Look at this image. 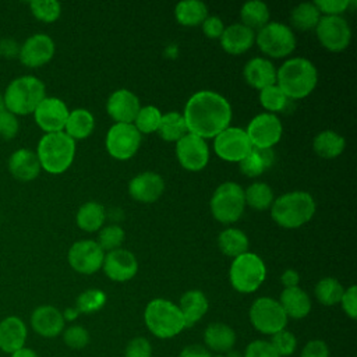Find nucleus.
Wrapping results in <instances>:
<instances>
[{
	"label": "nucleus",
	"mask_w": 357,
	"mask_h": 357,
	"mask_svg": "<svg viewBox=\"0 0 357 357\" xmlns=\"http://www.w3.org/2000/svg\"><path fill=\"white\" fill-rule=\"evenodd\" d=\"M29 8L35 18L43 22H54L61 14V6L56 0H33L29 1Z\"/></svg>",
	"instance_id": "nucleus-44"
},
{
	"label": "nucleus",
	"mask_w": 357,
	"mask_h": 357,
	"mask_svg": "<svg viewBox=\"0 0 357 357\" xmlns=\"http://www.w3.org/2000/svg\"><path fill=\"white\" fill-rule=\"evenodd\" d=\"M144 321L148 331L159 339L174 337L185 328L178 305L166 298L151 300L145 307Z\"/></svg>",
	"instance_id": "nucleus-5"
},
{
	"label": "nucleus",
	"mask_w": 357,
	"mask_h": 357,
	"mask_svg": "<svg viewBox=\"0 0 357 357\" xmlns=\"http://www.w3.org/2000/svg\"><path fill=\"white\" fill-rule=\"evenodd\" d=\"M178 357H212V354H211V351L205 346L194 343V344L185 346L180 351Z\"/></svg>",
	"instance_id": "nucleus-56"
},
{
	"label": "nucleus",
	"mask_w": 357,
	"mask_h": 357,
	"mask_svg": "<svg viewBox=\"0 0 357 357\" xmlns=\"http://www.w3.org/2000/svg\"><path fill=\"white\" fill-rule=\"evenodd\" d=\"M105 251L93 240H79L68 250L70 266L82 275H92L102 268Z\"/></svg>",
	"instance_id": "nucleus-15"
},
{
	"label": "nucleus",
	"mask_w": 357,
	"mask_h": 357,
	"mask_svg": "<svg viewBox=\"0 0 357 357\" xmlns=\"http://www.w3.org/2000/svg\"><path fill=\"white\" fill-rule=\"evenodd\" d=\"M10 173L20 181H31L38 177L40 163L38 155L29 149H18L8 159Z\"/></svg>",
	"instance_id": "nucleus-26"
},
{
	"label": "nucleus",
	"mask_w": 357,
	"mask_h": 357,
	"mask_svg": "<svg viewBox=\"0 0 357 357\" xmlns=\"http://www.w3.org/2000/svg\"><path fill=\"white\" fill-rule=\"evenodd\" d=\"M220 46L222 49L233 56L241 54L247 52L255 42V32L245 25L231 24L223 29L220 35Z\"/></svg>",
	"instance_id": "nucleus-24"
},
{
	"label": "nucleus",
	"mask_w": 357,
	"mask_h": 357,
	"mask_svg": "<svg viewBox=\"0 0 357 357\" xmlns=\"http://www.w3.org/2000/svg\"><path fill=\"white\" fill-rule=\"evenodd\" d=\"M244 199L245 204L250 205L252 209L265 211L271 208L273 202V192L272 188L266 183H252L251 185L244 190Z\"/></svg>",
	"instance_id": "nucleus-39"
},
{
	"label": "nucleus",
	"mask_w": 357,
	"mask_h": 357,
	"mask_svg": "<svg viewBox=\"0 0 357 357\" xmlns=\"http://www.w3.org/2000/svg\"><path fill=\"white\" fill-rule=\"evenodd\" d=\"M219 250L231 258H236L248 250V238L244 231L236 227H229L220 231L218 237Z\"/></svg>",
	"instance_id": "nucleus-34"
},
{
	"label": "nucleus",
	"mask_w": 357,
	"mask_h": 357,
	"mask_svg": "<svg viewBox=\"0 0 357 357\" xmlns=\"http://www.w3.org/2000/svg\"><path fill=\"white\" fill-rule=\"evenodd\" d=\"M102 268L109 279L114 282H127L135 276L138 262L131 251L117 248L105 254Z\"/></svg>",
	"instance_id": "nucleus-19"
},
{
	"label": "nucleus",
	"mask_w": 357,
	"mask_h": 357,
	"mask_svg": "<svg viewBox=\"0 0 357 357\" xmlns=\"http://www.w3.org/2000/svg\"><path fill=\"white\" fill-rule=\"evenodd\" d=\"M208 307V298L201 290L185 291L178 301V308L184 318L185 328L195 325L206 314Z\"/></svg>",
	"instance_id": "nucleus-29"
},
{
	"label": "nucleus",
	"mask_w": 357,
	"mask_h": 357,
	"mask_svg": "<svg viewBox=\"0 0 357 357\" xmlns=\"http://www.w3.org/2000/svg\"><path fill=\"white\" fill-rule=\"evenodd\" d=\"M318 71L315 66L304 57L286 60L276 70V85L289 99H303L317 86Z\"/></svg>",
	"instance_id": "nucleus-2"
},
{
	"label": "nucleus",
	"mask_w": 357,
	"mask_h": 357,
	"mask_svg": "<svg viewBox=\"0 0 357 357\" xmlns=\"http://www.w3.org/2000/svg\"><path fill=\"white\" fill-rule=\"evenodd\" d=\"M3 98L6 110L15 116L29 114L45 98V84L33 75H21L8 84Z\"/></svg>",
	"instance_id": "nucleus-6"
},
{
	"label": "nucleus",
	"mask_w": 357,
	"mask_h": 357,
	"mask_svg": "<svg viewBox=\"0 0 357 357\" xmlns=\"http://www.w3.org/2000/svg\"><path fill=\"white\" fill-rule=\"evenodd\" d=\"M141 145V132L134 124L116 123L106 135V149L109 155L117 160L132 158Z\"/></svg>",
	"instance_id": "nucleus-11"
},
{
	"label": "nucleus",
	"mask_w": 357,
	"mask_h": 357,
	"mask_svg": "<svg viewBox=\"0 0 357 357\" xmlns=\"http://www.w3.org/2000/svg\"><path fill=\"white\" fill-rule=\"evenodd\" d=\"M106 303V294L98 289H88L77 297L75 308L78 312L92 314L99 311Z\"/></svg>",
	"instance_id": "nucleus-43"
},
{
	"label": "nucleus",
	"mask_w": 357,
	"mask_h": 357,
	"mask_svg": "<svg viewBox=\"0 0 357 357\" xmlns=\"http://www.w3.org/2000/svg\"><path fill=\"white\" fill-rule=\"evenodd\" d=\"M251 149L245 130L238 127H227L213 139L215 153L226 162H241Z\"/></svg>",
	"instance_id": "nucleus-14"
},
{
	"label": "nucleus",
	"mask_w": 357,
	"mask_h": 357,
	"mask_svg": "<svg viewBox=\"0 0 357 357\" xmlns=\"http://www.w3.org/2000/svg\"><path fill=\"white\" fill-rule=\"evenodd\" d=\"M124 241V230L119 225H109L99 230L96 243L103 251H113L120 248Z\"/></svg>",
	"instance_id": "nucleus-45"
},
{
	"label": "nucleus",
	"mask_w": 357,
	"mask_h": 357,
	"mask_svg": "<svg viewBox=\"0 0 357 357\" xmlns=\"http://www.w3.org/2000/svg\"><path fill=\"white\" fill-rule=\"evenodd\" d=\"M176 156L185 170L199 172L208 165L209 148L204 138L187 132L176 142Z\"/></svg>",
	"instance_id": "nucleus-16"
},
{
	"label": "nucleus",
	"mask_w": 357,
	"mask_h": 357,
	"mask_svg": "<svg viewBox=\"0 0 357 357\" xmlns=\"http://www.w3.org/2000/svg\"><path fill=\"white\" fill-rule=\"evenodd\" d=\"M3 110H6V105H4V98H3V95L0 93V113H1Z\"/></svg>",
	"instance_id": "nucleus-61"
},
{
	"label": "nucleus",
	"mask_w": 357,
	"mask_h": 357,
	"mask_svg": "<svg viewBox=\"0 0 357 357\" xmlns=\"http://www.w3.org/2000/svg\"><path fill=\"white\" fill-rule=\"evenodd\" d=\"M139 99L134 92L128 89H117L114 91L106 103L107 114L116 121V123H127L132 124L137 113L139 112Z\"/></svg>",
	"instance_id": "nucleus-20"
},
{
	"label": "nucleus",
	"mask_w": 357,
	"mask_h": 357,
	"mask_svg": "<svg viewBox=\"0 0 357 357\" xmlns=\"http://www.w3.org/2000/svg\"><path fill=\"white\" fill-rule=\"evenodd\" d=\"M245 208L244 190L234 181L220 184L212 194L211 212L220 223L237 222Z\"/></svg>",
	"instance_id": "nucleus-8"
},
{
	"label": "nucleus",
	"mask_w": 357,
	"mask_h": 357,
	"mask_svg": "<svg viewBox=\"0 0 357 357\" xmlns=\"http://www.w3.org/2000/svg\"><path fill=\"white\" fill-rule=\"evenodd\" d=\"M340 305L349 318L351 319L357 318V286L356 284H351L343 291V296L340 298Z\"/></svg>",
	"instance_id": "nucleus-52"
},
{
	"label": "nucleus",
	"mask_w": 357,
	"mask_h": 357,
	"mask_svg": "<svg viewBox=\"0 0 357 357\" xmlns=\"http://www.w3.org/2000/svg\"><path fill=\"white\" fill-rule=\"evenodd\" d=\"M280 282L284 286V289H289V287H297L298 286V282H300V275L297 271L294 269H286L282 276H280Z\"/></svg>",
	"instance_id": "nucleus-57"
},
{
	"label": "nucleus",
	"mask_w": 357,
	"mask_h": 357,
	"mask_svg": "<svg viewBox=\"0 0 357 357\" xmlns=\"http://www.w3.org/2000/svg\"><path fill=\"white\" fill-rule=\"evenodd\" d=\"M282 123L276 114L261 113L257 114L247 126V137L252 148L272 149L282 138Z\"/></svg>",
	"instance_id": "nucleus-13"
},
{
	"label": "nucleus",
	"mask_w": 357,
	"mask_h": 357,
	"mask_svg": "<svg viewBox=\"0 0 357 357\" xmlns=\"http://www.w3.org/2000/svg\"><path fill=\"white\" fill-rule=\"evenodd\" d=\"M266 268L264 261L254 252H244L230 265V284L238 293H254L265 280Z\"/></svg>",
	"instance_id": "nucleus-7"
},
{
	"label": "nucleus",
	"mask_w": 357,
	"mask_h": 357,
	"mask_svg": "<svg viewBox=\"0 0 357 357\" xmlns=\"http://www.w3.org/2000/svg\"><path fill=\"white\" fill-rule=\"evenodd\" d=\"M344 138L332 130H324L318 132L312 139V148L315 153L324 159H335L344 151Z\"/></svg>",
	"instance_id": "nucleus-30"
},
{
	"label": "nucleus",
	"mask_w": 357,
	"mask_h": 357,
	"mask_svg": "<svg viewBox=\"0 0 357 357\" xmlns=\"http://www.w3.org/2000/svg\"><path fill=\"white\" fill-rule=\"evenodd\" d=\"M28 329L25 322L15 315L6 317L0 321V350L11 354L25 346Z\"/></svg>",
	"instance_id": "nucleus-23"
},
{
	"label": "nucleus",
	"mask_w": 357,
	"mask_h": 357,
	"mask_svg": "<svg viewBox=\"0 0 357 357\" xmlns=\"http://www.w3.org/2000/svg\"><path fill=\"white\" fill-rule=\"evenodd\" d=\"M20 54V45L11 38H4L0 40V56L6 59H14Z\"/></svg>",
	"instance_id": "nucleus-55"
},
{
	"label": "nucleus",
	"mask_w": 357,
	"mask_h": 357,
	"mask_svg": "<svg viewBox=\"0 0 357 357\" xmlns=\"http://www.w3.org/2000/svg\"><path fill=\"white\" fill-rule=\"evenodd\" d=\"M63 312L53 305H39L31 314V326L42 337H56L64 331Z\"/></svg>",
	"instance_id": "nucleus-22"
},
{
	"label": "nucleus",
	"mask_w": 357,
	"mask_h": 357,
	"mask_svg": "<svg viewBox=\"0 0 357 357\" xmlns=\"http://www.w3.org/2000/svg\"><path fill=\"white\" fill-rule=\"evenodd\" d=\"M243 357H279L269 340L257 339L247 344Z\"/></svg>",
	"instance_id": "nucleus-49"
},
{
	"label": "nucleus",
	"mask_w": 357,
	"mask_h": 357,
	"mask_svg": "<svg viewBox=\"0 0 357 357\" xmlns=\"http://www.w3.org/2000/svg\"><path fill=\"white\" fill-rule=\"evenodd\" d=\"M321 18V13L314 3H301L290 13L291 25L300 31L314 29Z\"/></svg>",
	"instance_id": "nucleus-38"
},
{
	"label": "nucleus",
	"mask_w": 357,
	"mask_h": 357,
	"mask_svg": "<svg viewBox=\"0 0 357 357\" xmlns=\"http://www.w3.org/2000/svg\"><path fill=\"white\" fill-rule=\"evenodd\" d=\"M259 102L268 113H278L284 110V107L289 103V98L282 92V89L275 84L271 86H266L259 91Z\"/></svg>",
	"instance_id": "nucleus-41"
},
{
	"label": "nucleus",
	"mask_w": 357,
	"mask_h": 357,
	"mask_svg": "<svg viewBox=\"0 0 357 357\" xmlns=\"http://www.w3.org/2000/svg\"><path fill=\"white\" fill-rule=\"evenodd\" d=\"M279 304L287 318L303 319L311 311V298L301 287H289L280 293Z\"/></svg>",
	"instance_id": "nucleus-27"
},
{
	"label": "nucleus",
	"mask_w": 357,
	"mask_h": 357,
	"mask_svg": "<svg viewBox=\"0 0 357 357\" xmlns=\"http://www.w3.org/2000/svg\"><path fill=\"white\" fill-rule=\"evenodd\" d=\"M78 310L74 307V308H67L64 312H63V317H64V321L67 319V321H73V319H75L77 317H78Z\"/></svg>",
	"instance_id": "nucleus-59"
},
{
	"label": "nucleus",
	"mask_w": 357,
	"mask_h": 357,
	"mask_svg": "<svg viewBox=\"0 0 357 357\" xmlns=\"http://www.w3.org/2000/svg\"><path fill=\"white\" fill-rule=\"evenodd\" d=\"M241 24L250 29H261L268 24L269 8L264 1L251 0L243 4L240 10Z\"/></svg>",
	"instance_id": "nucleus-36"
},
{
	"label": "nucleus",
	"mask_w": 357,
	"mask_h": 357,
	"mask_svg": "<svg viewBox=\"0 0 357 357\" xmlns=\"http://www.w3.org/2000/svg\"><path fill=\"white\" fill-rule=\"evenodd\" d=\"M350 0H317L314 1L318 11L324 15H340L351 4Z\"/></svg>",
	"instance_id": "nucleus-50"
},
{
	"label": "nucleus",
	"mask_w": 357,
	"mask_h": 357,
	"mask_svg": "<svg viewBox=\"0 0 357 357\" xmlns=\"http://www.w3.org/2000/svg\"><path fill=\"white\" fill-rule=\"evenodd\" d=\"M36 155L42 169L52 174H60L74 160L75 141L64 131L45 134L38 144Z\"/></svg>",
	"instance_id": "nucleus-4"
},
{
	"label": "nucleus",
	"mask_w": 357,
	"mask_h": 357,
	"mask_svg": "<svg viewBox=\"0 0 357 357\" xmlns=\"http://www.w3.org/2000/svg\"><path fill=\"white\" fill-rule=\"evenodd\" d=\"M124 357H152V344L146 337L137 336L127 343Z\"/></svg>",
	"instance_id": "nucleus-48"
},
{
	"label": "nucleus",
	"mask_w": 357,
	"mask_h": 357,
	"mask_svg": "<svg viewBox=\"0 0 357 357\" xmlns=\"http://www.w3.org/2000/svg\"><path fill=\"white\" fill-rule=\"evenodd\" d=\"M10 357H39V356H38V353L33 349L24 346L21 349H18L17 351L11 353Z\"/></svg>",
	"instance_id": "nucleus-58"
},
{
	"label": "nucleus",
	"mask_w": 357,
	"mask_h": 357,
	"mask_svg": "<svg viewBox=\"0 0 357 357\" xmlns=\"http://www.w3.org/2000/svg\"><path fill=\"white\" fill-rule=\"evenodd\" d=\"M204 342L209 351L212 350L218 354H225L233 350L236 343V332L227 324L212 322L205 328Z\"/></svg>",
	"instance_id": "nucleus-28"
},
{
	"label": "nucleus",
	"mask_w": 357,
	"mask_h": 357,
	"mask_svg": "<svg viewBox=\"0 0 357 357\" xmlns=\"http://www.w3.org/2000/svg\"><path fill=\"white\" fill-rule=\"evenodd\" d=\"M77 225L84 231H98L105 223L106 212L103 205L95 201H88L77 212Z\"/></svg>",
	"instance_id": "nucleus-33"
},
{
	"label": "nucleus",
	"mask_w": 357,
	"mask_h": 357,
	"mask_svg": "<svg viewBox=\"0 0 357 357\" xmlns=\"http://www.w3.org/2000/svg\"><path fill=\"white\" fill-rule=\"evenodd\" d=\"M68 113L70 110L67 109V105L61 99L53 96H45L33 110L36 124L46 131V134L63 131Z\"/></svg>",
	"instance_id": "nucleus-17"
},
{
	"label": "nucleus",
	"mask_w": 357,
	"mask_h": 357,
	"mask_svg": "<svg viewBox=\"0 0 357 357\" xmlns=\"http://www.w3.org/2000/svg\"><path fill=\"white\" fill-rule=\"evenodd\" d=\"M165 181L162 176L153 172H144L132 177L128 183V194L134 201L151 204L163 194Z\"/></svg>",
	"instance_id": "nucleus-21"
},
{
	"label": "nucleus",
	"mask_w": 357,
	"mask_h": 357,
	"mask_svg": "<svg viewBox=\"0 0 357 357\" xmlns=\"http://www.w3.org/2000/svg\"><path fill=\"white\" fill-rule=\"evenodd\" d=\"M272 162H273L272 149L252 148L251 152L241 162H238V165L243 174L248 177H257V176H261L268 167H271Z\"/></svg>",
	"instance_id": "nucleus-35"
},
{
	"label": "nucleus",
	"mask_w": 357,
	"mask_h": 357,
	"mask_svg": "<svg viewBox=\"0 0 357 357\" xmlns=\"http://www.w3.org/2000/svg\"><path fill=\"white\" fill-rule=\"evenodd\" d=\"M315 32L319 43L329 52L344 50L351 39V29L342 15H322Z\"/></svg>",
	"instance_id": "nucleus-12"
},
{
	"label": "nucleus",
	"mask_w": 357,
	"mask_h": 357,
	"mask_svg": "<svg viewBox=\"0 0 357 357\" xmlns=\"http://www.w3.org/2000/svg\"><path fill=\"white\" fill-rule=\"evenodd\" d=\"M243 75L250 86L259 91L276 84V68L272 61L264 57L251 59L244 66Z\"/></svg>",
	"instance_id": "nucleus-25"
},
{
	"label": "nucleus",
	"mask_w": 357,
	"mask_h": 357,
	"mask_svg": "<svg viewBox=\"0 0 357 357\" xmlns=\"http://www.w3.org/2000/svg\"><path fill=\"white\" fill-rule=\"evenodd\" d=\"M212 357H225V354H216V356H212Z\"/></svg>",
	"instance_id": "nucleus-62"
},
{
	"label": "nucleus",
	"mask_w": 357,
	"mask_h": 357,
	"mask_svg": "<svg viewBox=\"0 0 357 357\" xmlns=\"http://www.w3.org/2000/svg\"><path fill=\"white\" fill-rule=\"evenodd\" d=\"M183 117L188 132L204 139L215 138L225 128L230 127L231 106L218 92L199 91L187 100Z\"/></svg>",
	"instance_id": "nucleus-1"
},
{
	"label": "nucleus",
	"mask_w": 357,
	"mask_h": 357,
	"mask_svg": "<svg viewBox=\"0 0 357 357\" xmlns=\"http://www.w3.org/2000/svg\"><path fill=\"white\" fill-rule=\"evenodd\" d=\"M255 40L261 52L273 59L286 57L296 49V36L293 31L282 22H268L258 29Z\"/></svg>",
	"instance_id": "nucleus-9"
},
{
	"label": "nucleus",
	"mask_w": 357,
	"mask_h": 357,
	"mask_svg": "<svg viewBox=\"0 0 357 357\" xmlns=\"http://www.w3.org/2000/svg\"><path fill=\"white\" fill-rule=\"evenodd\" d=\"M20 128L18 119L8 110H3L0 113V138L11 139L17 135Z\"/></svg>",
	"instance_id": "nucleus-51"
},
{
	"label": "nucleus",
	"mask_w": 357,
	"mask_h": 357,
	"mask_svg": "<svg viewBox=\"0 0 357 357\" xmlns=\"http://www.w3.org/2000/svg\"><path fill=\"white\" fill-rule=\"evenodd\" d=\"M201 25H202V31H204L205 36H208L211 39L220 38V35L223 33V29H225L223 21L216 15L206 17Z\"/></svg>",
	"instance_id": "nucleus-54"
},
{
	"label": "nucleus",
	"mask_w": 357,
	"mask_h": 357,
	"mask_svg": "<svg viewBox=\"0 0 357 357\" xmlns=\"http://www.w3.org/2000/svg\"><path fill=\"white\" fill-rule=\"evenodd\" d=\"M61 333L63 342L71 349H84L89 343V332L82 325H71Z\"/></svg>",
	"instance_id": "nucleus-47"
},
{
	"label": "nucleus",
	"mask_w": 357,
	"mask_h": 357,
	"mask_svg": "<svg viewBox=\"0 0 357 357\" xmlns=\"http://www.w3.org/2000/svg\"><path fill=\"white\" fill-rule=\"evenodd\" d=\"M250 321L252 326L264 335H275L287 325V317L279 301L272 297H258L250 307Z\"/></svg>",
	"instance_id": "nucleus-10"
},
{
	"label": "nucleus",
	"mask_w": 357,
	"mask_h": 357,
	"mask_svg": "<svg viewBox=\"0 0 357 357\" xmlns=\"http://www.w3.org/2000/svg\"><path fill=\"white\" fill-rule=\"evenodd\" d=\"M158 132L167 142H177L178 139H181L188 132L183 114L177 112H169L166 114H162Z\"/></svg>",
	"instance_id": "nucleus-37"
},
{
	"label": "nucleus",
	"mask_w": 357,
	"mask_h": 357,
	"mask_svg": "<svg viewBox=\"0 0 357 357\" xmlns=\"http://www.w3.org/2000/svg\"><path fill=\"white\" fill-rule=\"evenodd\" d=\"M95 127V119L92 113L86 109H74L68 113L66 126H64V132L75 139H84L89 137L93 131Z\"/></svg>",
	"instance_id": "nucleus-31"
},
{
	"label": "nucleus",
	"mask_w": 357,
	"mask_h": 357,
	"mask_svg": "<svg viewBox=\"0 0 357 357\" xmlns=\"http://www.w3.org/2000/svg\"><path fill=\"white\" fill-rule=\"evenodd\" d=\"M300 357H329V347L324 340L312 339L304 344Z\"/></svg>",
	"instance_id": "nucleus-53"
},
{
	"label": "nucleus",
	"mask_w": 357,
	"mask_h": 357,
	"mask_svg": "<svg viewBox=\"0 0 357 357\" xmlns=\"http://www.w3.org/2000/svg\"><path fill=\"white\" fill-rule=\"evenodd\" d=\"M343 291H344V289L340 284V282L335 278H331V276L321 279L317 283L315 290H314L317 300L322 305H326V307L339 304L340 298L343 296Z\"/></svg>",
	"instance_id": "nucleus-40"
},
{
	"label": "nucleus",
	"mask_w": 357,
	"mask_h": 357,
	"mask_svg": "<svg viewBox=\"0 0 357 357\" xmlns=\"http://www.w3.org/2000/svg\"><path fill=\"white\" fill-rule=\"evenodd\" d=\"M174 17L184 26H197L208 17V8L199 0H183L176 4Z\"/></svg>",
	"instance_id": "nucleus-32"
},
{
	"label": "nucleus",
	"mask_w": 357,
	"mask_h": 357,
	"mask_svg": "<svg viewBox=\"0 0 357 357\" xmlns=\"http://www.w3.org/2000/svg\"><path fill=\"white\" fill-rule=\"evenodd\" d=\"M315 201L310 192L290 191L276 199L271 205L272 219L284 229H297L314 216Z\"/></svg>",
	"instance_id": "nucleus-3"
},
{
	"label": "nucleus",
	"mask_w": 357,
	"mask_h": 357,
	"mask_svg": "<svg viewBox=\"0 0 357 357\" xmlns=\"http://www.w3.org/2000/svg\"><path fill=\"white\" fill-rule=\"evenodd\" d=\"M225 357H243V354H240V353L236 351V350H230V351L225 353Z\"/></svg>",
	"instance_id": "nucleus-60"
},
{
	"label": "nucleus",
	"mask_w": 357,
	"mask_h": 357,
	"mask_svg": "<svg viewBox=\"0 0 357 357\" xmlns=\"http://www.w3.org/2000/svg\"><path fill=\"white\" fill-rule=\"evenodd\" d=\"M54 54V42L46 33H35L20 46V61L31 68L40 67L52 60Z\"/></svg>",
	"instance_id": "nucleus-18"
},
{
	"label": "nucleus",
	"mask_w": 357,
	"mask_h": 357,
	"mask_svg": "<svg viewBox=\"0 0 357 357\" xmlns=\"http://www.w3.org/2000/svg\"><path fill=\"white\" fill-rule=\"evenodd\" d=\"M160 119H162V113L156 106H144L137 113V117L132 124L141 132V135L151 134L158 131Z\"/></svg>",
	"instance_id": "nucleus-42"
},
{
	"label": "nucleus",
	"mask_w": 357,
	"mask_h": 357,
	"mask_svg": "<svg viewBox=\"0 0 357 357\" xmlns=\"http://www.w3.org/2000/svg\"><path fill=\"white\" fill-rule=\"evenodd\" d=\"M269 342H271L272 347L275 349V351L279 354V357L291 356L297 349V339L287 329H283V331L272 335Z\"/></svg>",
	"instance_id": "nucleus-46"
}]
</instances>
